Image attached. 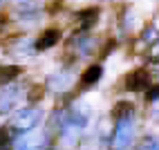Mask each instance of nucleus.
I'll use <instances>...</instances> for the list:
<instances>
[{
	"label": "nucleus",
	"instance_id": "obj_1",
	"mask_svg": "<svg viewBox=\"0 0 159 150\" xmlns=\"http://www.w3.org/2000/svg\"><path fill=\"white\" fill-rule=\"evenodd\" d=\"M43 121V110L38 108V105H27V108H20L14 112L11 116V125L16 132H31V130H36L38 123Z\"/></svg>",
	"mask_w": 159,
	"mask_h": 150
},
{
	"label": "nucleus",
	"instance_id": "obj_2",
	"mask_svg": "<svg viewBox=\"0 0 159 150\" xmlns=\"http://www.w3.org/2000/svg\"><path fill=\"white\" fill-rule=\"evenodd\" d=\"M52 148V134L49 130H31L16 139L14 150H49Z\"/></svg>",
	"mask_w": 159,
	"mask_h": 150
},
{
	"label": "nucleus",
	"instance_id": "obj_3",
	"mask_svg": "<svg viewBox=\"0 0 159 150\" xmlns=\"http://www.w3.org/2000/svg\"><path fill=\"white\" fill-rule=\"evenodd\" d=\"M132 137H134V119L132 114L130 116H123L114 123V132H112V150H125L132 143Z\"/></svg>",
	"mask_w": 159,
	"mask_h": 150
},
{
	"label": "nucleus",
	"instance_id": "obj_4",
	"mask_svg": "<svg viewBox=\"0 0 159 150\" xmlns=\"http://www.w3.org/2000/svg\"><path fill=\"white\" fill-rule=\"evenodd\" d=\"M72 83H74V72L70 67H61V70H56L54 74L47 76L45 88L49 92H54V94H63V92H67L72 88Z\"/></svg>",
	"mask_w": 159,
	"mask_h": 150
},
{
	"label": "nucleus",
	"instance_id": "obj_5",
	"mask_svg": "<svg viewBox=\"0 0 159 150\" xmlns=\"http://www.w3.org/2000/svg\"><path fill=\"white\" fill-rule=\"evenodd\" d=\"M20 96H23V90H20V85L16 81L0 85V116L11 112L16 108V103L20 101Z\"/></svg>",
	"mask_w": 159,
	"mask_h": 150
},
{
	"label": "nucleus",
	"instance_id": "obj_6",
	"mask_svg": "<svg viewBox=\"0 0 159 150\" xmlns=\"http://www.w3.org/2000/svg\"><path fill=\"white\" fill-rule=\"evenodd\" d=\"M148 85H150V76H148L146 70H134L125 76V90H130V92H141Z\"/></svg>",
	"mask_w": 159,
	"mask_h": 150
},
{
	"label": "nucleus",
	"instance_id": "obj_7",
	"mask_svg": "<svg viewBox=\"0 0 159 150\" xmlns=\"http://www.w3.org/2000/svg\"><path fill=\"white\" fill-rule=\"evenodd\" d=\"M56 43H61V29L49 27V29H45L43 34L36 38L34 47H36V52H45V49H49V47H54Z\"/></svg>",
	"mask_w": 159,
	"mask_h": 150
},
{
	"label": "nucleus",
	"instance_id": "obj_8",
	"mask_svg": "<svg viewBox=\"0 0 159 150\" xmlns=\"http://www.w3.org/2000/svg\"><path fill=\"white\" fill-rule=\"evenodd\" d=\"M101 76H103V67L99 65V63H94V65H90L85 72H83V76H81V88L85 90V88H92V85H97Z\"/></svg>",
	"mask_w": 159,
	"mask_h": 150
},
{
	"label": "nucleus",
	"instance_id": "obj_9",
	"mask_svg": "<svg viewBox=\"0 0 159 150\" xmlns=\"http://www.w3.org/2000/svg\"><path fill=\"white\" fill-rule=\"evenodd\" d=\"M72 45L76 47V52L81 56H90L94 52V47H97V43H94V38H90V36H76V38L72 36Z\"/></svg>",
	"mask_w": 159,
	"mask_h": 150
},
{
	"label": "nucleus",
	"instance_id": "obj_10",
	"mask_svg": "<svg viewBox=\"0 0 159 150\" xmlns=\"http://www.w3.org/2000/svg\"><path fill=\"white\" fill-rule=\"evenodd\" d=\"M76 18L81 20V31H85L94 25V20L99 18V9H83V11H76Z\"/></svg>",
	"mask_w": 159,
	"mask_h": 150
},
{
	"label": "nucleus",
	"instance_id": "obj_11",
	"mask_svg": "<svg viewBox=\"0 0 159 150\" xmlns=\"http://www.w3.org/2000/svg\"><path fill=\"white\" fill-rule=\"evenodd\" d=\"M14 146H16L14 128L11 125H2L0 128V150H14Z\"/></svg>",
	"mask_w": 159,
	"mask_h": 150
},
{
	"label": "nucleus",
	"instance_id": "obj_12",
	"mask_svg": "<svg viewBox=\"0 0 159 150\" xmlns=\"http://www.w3.org/2000/svg\"><path fill=\"white\" fill-rule=\"evenodd\" d=\"M23 74V67L20 65H5L0 67V83L7 85V83H14V79H18Z\"/></svg>",
	"mask_w": 159,
	"mask_h": 150
},
{
	"label": "nucleus",
	"instance_id": "obj_13",
	"mask_svg": "<svg viewBox=\"0 0 159 150\" xmlns=\"http://www.w3.org/2000/svg\"><path fill=\"white\" fill-rule=\"evenodd\" d=\"M132 114V105L128 103V101H121V103H116L114 105V110H112V116L116 121L119 119H123V116H130Z\"/></svg>",
	"mask_w": 159,
	"mask_h": 150
},
{
	"label": "nucleus",
	"instance_id": "obj_14",
	"mask_svg": "<svg viewBox=\"0 0 159 150\" xmlns=\"http://www.w3.org/2000/svg\"><path fill=\"white\" fill-rule=\"evenodd\" d=\"M146 99H148V101H157V99H159V85H152V88L148 90Z\"/></svg>",
	"mask_w": 159,
	"mask_h": 150
},
{
	"label": "nucleus",
	"instance_id": "obj_15",
	"mask_svg": "<svg viewBox=\"0 0 159 150\" xmlns=\"http://www.w3.org/2000/svg\"><path fill=\"white\" fill-rule=\"evenodd\" d=\"M137 150H155V141H152V139H146L143 143L137 146Z\"/></svg>",
	"mask_w": 159,
	"mask_h": 150
},
{
	"label": "nucleus",
	"instance_id": "obj_16",
	"mask_svg": "<svg viewBox=\"0 0 159 150\" xmlns=\"http://www.w3.org/2000/svg\"><path fill=\"white\" fill-rule=\"evenodd\" d=\"M0 67H2V65H0Z\"/></svg>",
	"mask_w": 159,
	"mask_h": 150
}]
</instances>
